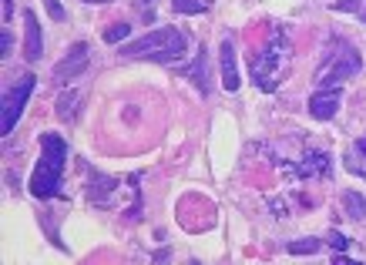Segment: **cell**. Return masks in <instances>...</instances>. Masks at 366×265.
<instances>
[{
    "label": "cell",
    "mask_w": 366,
    "mask_h": 265,
    "mask_svg": "<svg viewBox=\"0 0 366 265\" xmlns=\"http://www.w3.org/2000/svg\"><path fill=\"white\" fill-rule=\"evenodd\" d=\"M118 54L128 61H158V64H172V61H182L188 54V37L175 27H158L148 31L141 37H135L131 44H122Z\"/></svg>",
    "instance_id": "cell-1"
},
{
    "label": "cell",
    "mask_w": 366,
    "mask_h": 265,
    "mask_svg": "<svg viewBox=\"0 0 366 265\" xmlns=\"http://www.w3.org/2000/svg\"><path fill=\"white\" fill-rule=\"evenodd\" d=\"M64 165H67V141L61 134L44 131L41 134V158L31 175V195L34 199H54L61 192Z\"/></svg>",
    "instance_id": "cell-2"
},
{
    "label": "cell",
    "mask_w": 366,
    "mask_h": 265,
    "mask_svg": "<svg viewBox=\"0 0 366 265\" xmlns=\"http://www.w3.org/2000/svg\"><path fill=\"white\" fill-rule=\"evenodd\" d=\"M289 61V37L282 27H273L269 37H266V44L255 51V54H249V71H252V84L259 88V91H275L279 88V74H282V67Z\"/></svg>",
    "instance_id": "cell-3"
},
{
    "label": "cell",
    "mask_w": 366,
    "mask_h": 265,
    "mask_svg": "<svg viewBox=\"0 0 366 265\" xmlns=\"http://www.w3.org/2000/svg\"><path fill=\"white\" fill-rule=\"evenodd\" d=\"M34 88H37V77L34 74H24L17 84H10L3 91V108H0V134H14L21 114H24V104L31 101Z\"/></svg>",
    "instance_id": "cell-4"
},
{
    "label": "cell",
    "mask_w": 366,
    "mask_h": 265,
    "mask_svg": "<svg viewBox=\"0 0 366 265\" xmlns=\"http://www.w3.org/2000/svg\"><path fill=\"white\" fill-rule=\"evenodd\" d=\"M360 67H363L360 51H356L353 44H343V51L333 54V61L319 71V88H336L339 81H346V77L360 74Z\"/></svg>",
    "instance_id": "cell-5"
},
{
    "label": "cell",
    "mask_w": 366,
    "mask_h": 265,
    "mask_svg": "<svg viewBox=\"0 0 366 265\" xmlns=\"http://www.w3.org/2000/svg\"><path fill=\"white\" fill-rule=\"evenodd\" d=\"M91 64V47L84 44V40H78V44H71V51L64 54V61L54 67V81H74V77H81L84 71Z\"/></svg>",
    "instance_id": "cell-6"
},
{
    "label": "cell",
    "mask_w": 366,
    "mask_h": 265,
    "mask_svg": "<svg viewBox=\"0 0 366 265\" xmlns=\"http://www.w3.org/2000/svg\"><path fill=\"white\" fill-rule=\"evenodd\" d=\"M296 178H306V181H312V178H330L333 175V158L326 155V151H316V148H306V155L296 162V165H286Z\"/></svg>",
    "instance_id": "cell-7"
},
{
    "label": "cell",
    "mask_w": 366,
    "mask_h": 265,
    "mask_svg": "<svg viewBox=\"0 0 366 265\" xmlns=\"http://www.w3.org/2000/svg\"><path fill=\"white\" fill-rule=\"evenodd\" d=\"M218 67H222V88L225 91H239V64H236V40L225 34L218 44Z\"/></svg>",
    "instance_id": "cell-8"
},
{
    "label": "cell",
    "mask_w": 366,
    "mask_h": 265,
    "mask_svg": "<svg viewBox=\"0 0 366 265\" xmlns=\"http://www.w3.org/2000/svg\"><path fill=\"white\" fill-rule=\"evenodd\" d=\"M339 104H343V91H339V88H319V91L309 98V114H312L316 121H333Z\"/></svg>",
    "instance_id": "cell-9"
},
{
    "label": "cell",
    "mask_w": 366,
    "mask_h": 265,
    "mask_svg": "<svg viewBox=\"0 0 366 265\" xmlns=\"http://www.w3.org/2000/svg\"><path fill=\"white\" fill-rule=\"evenodd\" d=\"M115 195H118V178L101 175V171H91V175H88V199H91V205L108 208V205L115 201Z\"/></svg>",
    "instance_id": "cell-10"
},
{
    "label": "cell",
    "mask_w": 366,
    "mask_h": 265,
    "mask_svg": "<svg viewBox=\"0 0 366 265\" xmlns=\"http://www.w3.org/2000/svg\"><path fill=\"white\" fill-rule=\"evenodd\" d=\"M24 58H27V64H37L44 58V34H41L34 10H24Z\"/></svg>",
    "instance_id": "cell-11"
},
{
    "label": "cell",
    "mask_w": 366,
    "mask_h": 265,
    "mask_svg": "<svg viewBox=\"0 0 366 265\" xmlns=\"http://www.w3.org/2000/svg\"><path fill=\"white\" fill-rule=\"evenodd\" d=\"M78 104H81V94H78L74 88H67L61 98H58V104H54V114H58L61 121H74V118H78Z\"/></svg>",
    "instance_id": "cell-12"
},
{
    "label": "cell",
    "mask_w": 366,
    "mask_h": 265,
    "mask_svg": "<svg viewBox=\"0 0 366 265\" xmlns=\"http://www.w3.org/2000/svg\"><path fill=\"white\" fill-rule=\"evenodd\" d=\"M185 77H188V81H192V84H195L198 91H202V94L209 91V84H205V81H209V67H205V54H202V51H198L195 64H192L188 71H185Z\"/></svg>",
    "instance_id": "cell-13"
},
{
    "label": "cell",
    "mask_w": 366,
    "mask_h": 265,
    "mask_svg": "<svg viewBox=\"0 0 366 265\" xmlns=\"http://www.w3.org/2000/svg\"><path fill=\"white\" fill-rule=\"evenodd\" d=\"M343 208H346V215H350L353 222H366V199L360 192H346V195H343Z\"/></svg>",
    "instance_id": "cell-14"
},
{
    "label": "cell",
    "mask_w": 366,
    "mask_h": 265,
    "mask_svg": "<svg viewBox=\"0 0 366 265\" xmlns=\"http://www.w3.org/2000/svg\"><path fill=\"white\" fill-rule=\"evenodd\" d=\"M286 249H289L293 255H316V252L323 249V242H319V238H296V242H289Z\"/></svg>",
    "instance_id": "cell-15"
},
{
    "label": "cell",
    "mask_w": 366,
    "mask_h": 265,
    "mask_svg": "<svg viewBox=\"0 0 366 265\" xmlns=\"http://www.w3.org/2000/svg\"><path fill=\"white\" fill-rule=\"evenodd\" d=\"M172 10L175 14H205L209 0H172Z\"/></svg>",
    "instance_id": "cell-16"
},
{
    "label": "cell",
    "mask_w": 366,
    "mask_h": 265,
    "mask_svg": "<svg viewBox=\"0 0 366 265\" xmlns=\"http://www.w3.org/2000/svg\"><path fill=\"white\" fill-rule=\"evenodd\" d=\"M333 10H343V14H356L360 21H366V0H333Z\"/></svg>",
    "instance_id": "cell-17"
},
{
    "label": "cell",
    "mask_w": 366,
    "mask_h": 265,
    "mask_svg": "<svg viewBox=\"0 0 366 265\" xmlns=\"http://www.w3.org/2000/svg\"><path fill=\"white\" fill-rule=\"evenodd\" d=\"M128 34H131L128 24H115V27H108V31H104V40H108V44H122Z\"/></svg>",
    "instance_id": "cell-18"
},
{
    "label": "cell",
    "mask_w": 366,
    "mask_h": 265,
    "mask_svg": "<svg viewBox=\"0 0 366 265\" xmlns=\"http://www.w3.org/2000/svg\"><path fill=\"white\" fill-rule=\"evenodd\" d=\"M10 51H14V37H10V31L3 27V34H0V58L10 61Z\"/></svg>",
    "instance_id": "cell-19"
},
{
    "label": "cell",
    "mask_w": 366,
    "mask_h": 265,
    "mask_svg": "<svg viewBox=\"0 0 366 265\" xmlns=\"http://www.w3.org/2000/svg\"><path fill=\"white\" fill-rule=\"evenodd\" d=\"M44 7H47V14H51V21H67V14H64L61 0H44Z\"/></svg>",
    "instance_id": "cell-20"
},
{
    "label": "cell",
    "mask_w": 366,
    "mask_h": 265,
    "mask_svg": "<svg viewBox=\"0 0 366 265\" xmlns=\"http://www.w3.org/2000/svg\"><path fill=\"white\" fill-rule=\"evenodd\" d=\"M330 245H333L336 252H346V249H350V238H346V235H339V232H333V235H330Z\"/></svg>",
    "instance_id": "cell-21"
},
{
    "label": "cell",
    "mask_w": 366,
    "mask_h": 265,
    "mask_svg": "<svg viewBox=\"0 0 366 265\" xmlns=\"http://www.w3.org/2000/svg\"><path fill=\"white\" fill-rule=\"evenodd\" d=\"M269 208L275 212V218H286V215H289V212H286V205H282L279 199H269Z\"/></svg>",
    "instance_id": "cell-22"
},
{
    "label": "cell",
    "mask_w": 366,
    "mask_h": 265,
    "mask_svg": "<svg viewBox=\"0 0 366 265\" xmlns=\"http://www.w3.org/2000/svg\"><path fill=\"white\" fill-rule=\"evenodd\" d=\"M10 14H14V0H3V24H10Z\"/></svg>",
    "instance_id": "cell-23"
},
{
    "label": "cell",
    "mask_w": 366,
    "mask_h": 265,
    "mask_svg": "<svg viewBox=\"0 0 366 265\" xmlns=\"http://www.w3.org/2000/svg\"><path fill=\"white\" fill-rule=\"evenodd\" d=\"M84 3H111V0H84Z\"/></svg>",
    "instance_id": "cell-24"
},
{
    "label": "cell",
    "mask_w": 366,
    "mask_h": 265,
    "mask_svg": "<svg viewBox=\"0 0 366 265\" xmlns=\"http://www.w3.org/2000/svg\"><path fill=\"white\" fill-rule=\"evenodd\" d=\"M141 3H152V0H141Z\"/></svg>",
    "instance_id": "cell-25"
}]
</instances>
